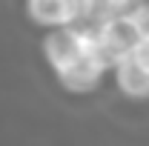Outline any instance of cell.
<instances>
[{
  "mask_svg": "<svg viewBox=\"0 0 149 146\" xmlns=\"http://www.w3.org/2000/svg\"><path fill=\"white\" fill-rule=\"evenodd\" d=\"M141 26H138V20L132 17V12H115L109 20H103L100 26H97V40H100V52L103 57L109 60V66L115 60H120V57H126L135 52V46L141 43Z\"/></svg>",
  "mask_w": 149,
  "mask_h": 146,
  "instance_id": "obj_1",
  "label": "cell"
},
{
  "mask_svg": "<svg viewBox=\"0 0 149 146\" xmlns=\"http://www.w3.org/2000/svg\"><path fill=\"white\" fill-rule=\"evenodd\" d=\"M43 55L55 66V72H63L66 66H72L77 57L83 55L80 46V32L72 26H57L43 37Z\"/></svg>",
  "mask_w": 149,
  "mask_h": 146,
  "instance_id": "obj_2",
  "label": "cell"
},
{
  "mask_svg": "<svg viewBox=\"0 0 149 146\" xmlns=\"http://www.w3.org/2000/svg\"><path fill=\"white\" fill-rule=\"evenodd\" d=\"M106 69H109V63L100 55L83 52L72 66H66L63 72H57V77H60V83L69 92H89V89H95L100 83V77H103Z\"/></svg>",
  "mask_w": 149,
  "mask_h": 146,
  "instance_id": "obj_3",
  "label": "cell"
},
{
  "mask_svg": "<svg viewBox=\"0 0 149 146\" xmlns=\"http://www.w3.org/2000/svg\"><path fill=\"white\" fill-rule=\"evenodd\" d=\"M29 15L40 26H74L80 17V0H29Z\"/></svg>",
  "mask_w": 149,
  "mask_h": 146,
  "instance_id": "obj_4",
  "label": "cell"
},
{
  "mask_svg": "<svg viewBox=\"0 0 149 146\" xmlns=\"http://www.w3.org/2000/svg\"><path fill=\"white\" fill-rule=\"evenodd\" d=\"M112 69H115V83H118V89L123 92L126 97H132V100H146L149 97V72L132 55L115 60Z\"/></svg>",
  "mask_w": 149,
  "mask_h": 146,
  "instance_id": "obj_5",
  "label": "cell"
},
{
  "mask_svg": "<svg viewBox=\"0 0 149 146\" xmlns=\"http://www.w3.org/2000/svg\"><path fill=\"white\" fill-rule=\"evenodd\" d=\"M132 57H135V60H138V63H141V66H143V69L149 72V35H143V37H141V43L135 46Z\"/></svg>",
  "mask_w": 149,
  "mask_h": 146,
  "instance_id": "obj_6",
  "label": "cell"
},
{
  "mask_svg": "<svg viewBox=\"0 0 149 146\" xmlns=\"http://www.w3.org/2000/svg\"><path fill=\"white\" fill-rule=\"evenodd\" d=\"M138 3H141V0H109V6L115 12H132Z\"/></svg>",
  "mask_w": 149,
  "mask_h": 146,
  "instance_id": "obj_7",
  "label": "cell"
}]
</instances>
